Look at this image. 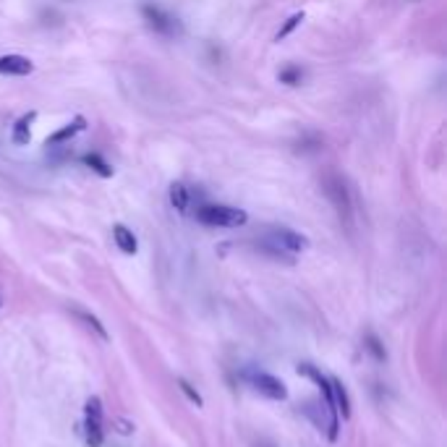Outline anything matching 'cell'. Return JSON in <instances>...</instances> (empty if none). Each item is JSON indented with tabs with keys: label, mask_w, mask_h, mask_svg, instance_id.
I'll list each match as a JSON object with an SVG mask.
<instances>
[{
	"label": "cell",
	"mask_w": 447,
	"mask_h": 447,
	"mask_svg": "<svg viewBox=\"0 0 447 447\" xmlns=\"http://www.w3.org/2000/svg\"><path fill=\"white\" fill-rule=\"evenodd\" d=\"M0 306H3V298H0Z\"/></svg>",
	"instance_id": "obj_19"
},
{
	"label": "cell",
	"mask_w": 447,
	"mask_h": 447,
	"mask_svg": "<svg viewBox=\"0 0 447 447\" xmlns=\"http://www.w3.org/2000/svg\"><path fill=\"white\" fill-rule=\"evenodd\" d=\"M366 348H369V351L374 353L377 361H384V348L379 346V340H377L374 335H369V338H366Z\"/></svg>",
	"instance_id": "obj_17"
},
{
	"label": "cell",
	"mask_w": 447,
	"mask_h": 447,
	"mask_svg": "<svg viewBox=\"0 0 447 447\" xmlns=\"http://www.w3.org/2000/svg\"><path fill=\"white\" fill-rule=\"evenodd\" d=\"M178 387H181V393L186 395V398H189V401H191L194 405H196V408H201V405H204V401H201V395L196 393V390H194V384H191V382H186L183 377H178Z\"/></svg>",
	"instance_id": "obj_16"
},
{
	"label": "cell",
	"mask_w": 447,
	"mask_h": 447,
	"mask_svg": "<svg viewBox=\"0 0 447 447\" xmlns=\"http://www.w3.org/2000/svg\"><path fill=\"white\" fill-rule=\"evenodd\" d=\"M76 317H79V320H82L84 325H87V327H89V329H94V332H97V338H100V340H108V338H110V335H108V329L102 327L100 320H97V317H92V314H87V311H76Z\"/></svg>",
	"instance_id": "obj_12"
},
{
	"label": "cell",
	"mask_w": 447,
	"mask_h": 447,
	"mask_svg": "<svg viewBox=\"0 0 447 447\" xmlns=\"http://www.w3.org/2000/svg\"><path fill=\"white\" fill-rule=\"evenodd\" d=\"M144 16L149 18V24H152L157 32H175V21L170 16H165L160 8H152V6H146Z\"/></svg>",
	"instance_id": "obj_8"
},
{
	"label": "cell",
	"mask_w": 447,
	"mask_h": 447,
	"mask_svg": "<svg viewBox=\"0 0 447 447\" xmlns=\"http://www.w3.org/2000/svg\"><path fill=\"white\" fill-rule=\"evenodd\" d=\"M102 419H92V416H87V442H89V447H100L102 445Z\"/></svg>",
	"instance_id": "obj_11"
},
{
	"label": "cell",
	"mask_w": 447,
	"mask_h": 447,
	"mask_svg": "<svg viewBox=\"0 0 447 447\" xmlns=\"http://www.w3.org/2000/svg\"><path fill=\"white\" fill-rule=\"evenodd\" d=\"M329 382H332V398H335V408H338V413H343V419H348V416H351V401H348L346 387H343V382H338V379H329Z\"/></svg>",
	"instance_id": "obj_9"
},
{
	"label": "cell",
	"mask_w": 447,
	"mask_h": 447,
	"mask_svg": "<svg viewBox=\"0 0 447 447\" xmlns=\"http://www.w3.org/2000/svg\"><path fill=\"white\" fill-rule=\"evenodd\" d=\"M34 71V63L24 58V55H3L0 58V73H8V76H27Z\"/></svg>",
	"instance_id": "obj_4"
},
{
	"label": "cell",
	"mask_w": 447,
	"mask_h": 447,
	"mask_svg": "<svg viewBox=\"0 0 447 447\" xmlns=\"http://www.w3.org/2000/svg\"><path fill=\"white\" fill-rule=\"evenodd\" d=\"M32 120H34V113H27V115H21V118L16 120V126H13V134H11V141H13L16 146L29 144V139H32V131H29Z\"/></svg>",
	"instance_id": "obj_7"
},
{
	"label": "cell",
	"mask_w": 447,
	"mask_h": 447,
	"mask_svg": "<svg viewBox=\"0 0 447 447\" xmlns=\"http://www.w3.org/2000/svg\"><path fill=\"white\" fill-rule=\"evenodd\" d=\"M84 163L89 165L92 170H97L100 175H105V178H110V175H113V168H110V165L105 163L100 155H87V157H84Z\"/></svg>",
	"instance_id": "obj_14"
},
{
	"label": "cell",
	"mask_w": 447,
	"mask_h": 447,
	"mask_svg": "<svg viewBox=\"0 0 447 447\" xmlns=\"http://www.w3.org/2000/svg\"><path fill=\"white\" fill-rule=\"evenodd\" d=\"M113 238H115V244H118V248L123 254H137V248H139L137 236H134L126 225H115V228H113Z\"/></svg>",
	"instance_id": "obj_6"
},
{
	"label": "cell",
	"mask_w": 447,
	"mask_h": 447,
	"mask_svg": "<svg viewBox=\"0 0 447 447\" xmlns=\"http://www.w3.org/2000/svg\"><path fill=\"white\" fill-rule=\"evenodd\" d=\"M272 244L277 251H288V254H298L303 248L309 246V241L306 236L301 233H296V230H288V228H280L272 233Z\"/></svg>",
	"instance_id": "obj_2"
},
{
	"label": "cell",
	"mask_w": 447,
	"mask_h": 447,
	"mask_svg": "<svg viewBox=\"0 0 447 447\" xmlns=\"http://www.w3.org/2000/svg\"><path fill=\"white\" fill-rule=\"evenodd\" d=\"M301 76L303 71L298 65H285L283 71H280V82L288 84V87H296V84H301Z\"/></svg>",
	"instance_id": "obj_15"
},
{
	"label": "cell",
	"mask_w": 447,
	"mask_h": 447,
	"mask_svg": "<svg viewBox=\"0 0 447 447\" xmlns=\"http://www.w3.org/2000/svg\"><path fill=\"white\" fill-rule=\"evenodd\" d=\"M87 416H92V419H102L100 398H89V401H87Z\"/></svg>",
	"instance_id": "obj_18"
},
{
	"label": "cell",
	"mask_w": 447,
	"mask_h": 447,
	"mask_svg": "<svg viewBox=\"0 0 447 447\" xmlns=\"http://www.w3.org/2000/svg\"><path fill=\"white\" fill-rule=\"evenodd\" d=\"M254 387L259 390V393L265 395V398H270V401H285L288 398V390H285V384L277 379V377L272 374H265V372H259V374H254Z\"/></svg>",
	"instance_id": "obj_3"
},
{
	"label": "cell",
	"mask_w": 447,
	"mask_h": 447,
	"mask_svg": "<svg viewBox=\"0 0 447 447\" xmlns=\"http://www.w3.org/2000/svg\"><path fill=\"white\" fill-rule=\"evenodd\" d=\"M84 128V118H76L73 123H65L61 131H55L53 137H47V141H45V146H58V144H65L68 139L71 137H76L79 131Z\"/></svg>",
	"instance_id": "obj_5"
},
{
	"label": "cell",
	"mask_w": 447,
	"mask_h": 447,
	"mask_svg": "<svg viewBox=\"0 0 447 447\" xmlns=\"http://www.w3.org/2000/svg\"><path fill=\"white\" fill-rule=\"evenodd\" d=\"M170 204H173L178 212L189 210V189H186L183 183H173V186H170Z\"/></svg>",
	"instance_id": "obj_10"
},
{
	"label": "cell",
	"mask_w": 447,
	"mask_h": 447,
	"mask_svg": "<svg viewBox=\"0 0 447 447\" xmlns=\"http://www.w3.org/2000/svg\"><path fill=\"white\" fill-rule=\"evenodd\" d=\"M301 21H303V13H293V16L288 18V21H285L283 27H280V32L275 34V39H277V42H283L285 37H291L293 32H296V29L301 27Z\"/></svg>",
	"instance_id": "obj_13"
},
{
	"label": "cell",
	"mask_w": 447,
	"mask_h": 447,
	"mask_svg": "<svg viewBox=\"0 0 447 447\" xmlns=\"http://www.w3.org/2000/svg\"><path fill=\"white\" fill-rule=\"evenodd\" d=\"M196 220L210 225V228H241L246 225L248 215L238 207H225V204H204L196 210Z\"/></svg>",
	"instance_id": "obj_1"
}]
</instances>
